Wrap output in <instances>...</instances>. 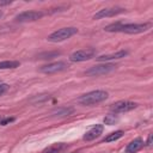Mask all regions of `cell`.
Instances as JSON below:
<instances>
[{"label":"cell","instance_id":"1","mask_svg":"<svg viewBox=\"0 0 153 153\" xmlns=\"http://www.w3.org/2000/svg\"><path fill=\"white\" fill-rule=\"evenodd\" d=\"M152 24L151 23H140V24H134V23H129V24H122L120 22L117 23H112L108 26L104 27L105 31L108 32H124V33H141L147 31L148 29H151Z\"/></svg>","mask_w":153,"mask_h":153},{"label":"cell","instance_id":"2","mask_svg":"<svg viewBox=\"0 0 153 153\" xmlns=\"http://www.w3.org/2000/svg\"><path fill=\"white\" fill-rule=\"evenodd\" d=\"M108 96H109L108 92L104 90H94L80 96L78 98V103L81 105H94L104 102L108 98Z\"/></svg>","mask_w":153,"mask_h":153},{"label":"cell","instance_id":"3","mask_svg":"<svg viewBox=\"0 0 153 153\" xmlns=\"http://www.w3.org/2000/svg\"><path fill=\"white\" fill-rule=\"evenodd\" d=\"M76 32H78V29L76 27H74V26H67V27H62V29H59V30L54 31L53 33H50L48 36L47 39L49 42L57 43V42H62V41H66V39L71 38Z\"/></svg>","mask_w":153,"mask_h":153},{"label":"cell","instance_id":"4","mask_svg":"<svg viewBox=\"0 0 153 153\" xmlns=\"http://www.w3.org/2000/svg\"><path fill=\"white\" fill-rule=\"evenodd\" d=\"M116 65L114 63H104V65H98V66H93L91 68H88L87 71H85V74L88 76H99V75H104L108 73H111L112 71L116 69Z\"/></svg>","mask_w":153,"mask_h":153},{"label":"cell","instance_id":"5","mask_svg":"<svg viewBox=\"0 0 153 153\" xmlns=\"http://www.w3.org/2000/svg\"><path fill=\"white\" fill-rule=\"evenodd\" d=\"M96 49L93 48H87V49H81V50H76L74 51L71 56L69 60L72 62H82V61H87L91 60L92 57L96 56Z\"/></svg>","mask_w":153,"mask_h":153},{"label":"cell","instance_id":"6","mask_svg":"<svg viewBox=\"0 0 153 153\" xmlns=\"http://www.w3.org/2000/svg\"><path fill=\"white\" fill-rule=\"evenodd\" d=\"M68 68V63L65 61H56V62H51L48 65H44L39 68L41 73L44 74H54V73H59L62 71H66Z\"/></svg>","mask_w":153,"mask_h":153},{"label":"cell","instance_id":"7","mask_svg":"<svg viewBox=\"0 0 153 153\" xmlns=\"http://www.w3.org/2000/svg\"><path fill=\"white\" fill-rule=\"evenodd\" d=\"M44 16L43 12L41 11H24L22 13H19L16 17V20L19 23H27V22H35L41 19Z\"/></svg>","mask_w":153,"mask_h":153},{"label":"cell","instance_id":"8","mask_svg":"<svg viewBox=\"0 0 153 153\" xmlns=\"http://www.w3.org/2000/svg\"><path fill=\"white\" fill-rule=\"evenodd\" d=\"M136 106H137V104L134 103V102L120 100V102L114 103V104L110 106V110H111L112 112H115V114H120V112H127V111L134 110Z\"/></svg>","mask_w":153,"mask_h":153},{"label":"cell","instance_id":"9","mask_svg":"<svg viewBox=\"0 0 153 153\" xmlns=\"http://www.w3.org/2000/svg\"><path fill=\"white\" fill-rule=\"evenodd\" d=\"M126 10L122 7H106V8H102L99 10L94 16L93 19H102V18H108V17H114L117 16L122 12H124Z\"/></svg>","mask_w":153,"mask_h":153},{"label":"cell","instance_id":"10","mask_svg":"<svg viewBox=\"0 0 153 153\" xmlns=\"http://www.w3.org/2000/svg\"><path fill=\"white\" fill-rule=\"evenodd\" d=\"M103 130H104V127H103V124H94L91 129H88L85 134H84V140L85 141H92V140H94L96 137H98L102 133H103Z\"/></svg>","mask_w":153,"mask_h":153},{"label":"cell","instance_id":"11","mask_svg":"<svg viewBox=\"0 0 153 153\" xmlns=\"http://www.w3.org/2000/svg\"><path fill=\"white\" fill-rule=\"evenodd\" d=\"M128 55V51L127 50H118L116 53H112V54H108V55H102V56H98L96 57L98 61H109V60H116V59H122L124 56Z\"/></svg>","mask_w":153,"mask_h":153},{"label":"cell","instance_id":"12","mask_svg":"<svg viewBox=\"0 0 153 153\" xmlns=\"http://www.w3.org/2000/svg\"><path fill=\"white\" fill-rule=\"evenodd\" d=\"M143 147V141L142 139L137 137V139H134L133 141H130L127 147H126V153H135L137 152L139 149H141Z\"/></svg>","mask_w":153,"mask_h":153},{"label":"cell","instance_id":"13","mask_svg":"<svg viewBox=\"0 0 153 153\" xmlns=\"http://www.w3.org/2000/svg\"><path fill=\"white\" fill-rule=\"evenodd\" d=\"M67 148V145L63 142H57V143H53L51 146L47 147L43 153H61L63 149Z\"/></svg>","mask_w":153,"mask_h":153},{"label":"cell","instance_id":"14","mask_svg":"<svg viewBox=\"0 0 153 153\" xmlns=\"http://www.w3.org/2000/svg\"><path fill=\"white\" fill-rule=\"evenodd\" d=\"M73 112H74V109H73V108H66V106L59 108V109H56V110L53 111V114H54L55 116H69V115H72Z\"/></svg>","mask_w":153,"mask_h":153},{"label":"cell","instance_id":"15","mask_svg":"<svg viewBox=\"0 0 153 153\" xmlns=\"http://www.w3.org/2000/svg\"><path fill=\"white\" fill-rule=\"evenodd\" d=\"M19 61H1L0 62V69H13L19 67Z\"/></svg>","mask_w":153,"mask_h":153},{"label":"cell","instance_id":"16","mask_svg":"<svg viewBox=\"0 0 153 153\" xmlns=\"http://www.w3.org/2000/svg\"><path fill=\"white\" fill-rule=\"evenodd\" d=\"M122 136H123V131H122V130H116V131H112L111 134H109L103 141H104V142H111V141L118 140V139L122 137Z\"/></svg>","mask_w":153,"mask_h":153},{"label":"cell","instance_id":"17","mask_svg":"<svg viewBox=\"0 0 153 153\" xmlns=\"http://www.w3.org/2000/svg\"><path fill=\"white\" fill-rule=\"evenodd\" d=\"M59 55H61V53H60V51H45V53H42V54H39V59L47 60V59L57 57Z\"/></svg>","mask_w":153,"mask_h":153},{"label":"cell","instance_id":"18","mask_svg":"<svg viewBox=\"0 0 153 153\" xmlns=\"http://www.w3.org/2000/svg\"><path fill=\"white\" fill-rule=\"evenodd\" d=\"M117 121H118V120H117V117H116L115 115H108V116L104 117V123L108 124V126H112V124H115Z\"/></svg>","mask_w":153,"mask_h":153},{"label":"cell","instance_id":"19","mask_svg":"<svg viewBox=\"0 0 153 153\" xmlns=\"http://www.w3.org/2000/svg\"><path fill=\"white\" fill-rule=\"evenodd\" d=\"M14 120H16L14 117H5V118H2V120H1V123H0V126H6V124H8V123L13 122Z\"/></svg>","mask_w":153,"mask_h":153},{"label":"cell","instance_id":"20","mask_svg":"<svg viewBox=\"0 0 153 153\" xmlns=\"http://www.w3.org/2000/svg\"><path fill=\"white\" fill-rule=\"evenodd\" d=\"M8 85L7 84H4V82H0V96H2L4 93H6L7 92V90H8Z\"/></svg>","mask_w":153,"mask_h":153},{"label":"cell","instance_id":"21","mask_svg":"<svg viewBox=\"0 0 153 153\" xmlns=\"http://www.w3.org/2000/svg\"><path fill=\"white\" fill-rule=\"evenodd\" d=\"M146 145H147L148 147H151V146H152V134H149V135H148V139H147Z\"/></svg>","mask_w":153,"mask_h":153},{"label":"cell","instance_id":"22","mask_svg":"<svg viewBox=\"0 0 153 153\" xmlns=\"http://www.w3.org/2000/svg\"><path fill=\"white\" fill-rule=\"evenodd\" d=\"M13 1H0V6H6V5H11Z\"/></svg>","mask_w":153,"mask_h":153},{"label":"cell","instance_id":"23","mask_svg":"<svg viewBox=\"0 0 153 153\" xmlns=\"http://www.w3.org/2000/svg\"><path fill=\"white\" fill-rule=\"evenodd\" d=\"M1 17H2V12L0 11V18H1Z\"/></svg>","mask_w":153,"mask_h":153},{"label":"cell","instance_id":"24","mask_svg":"<svg viewBox=\"0 0 153 153\" xmlns=\"http://www.w3.org/2000/svg\"><path fill=\"white\" fill-rule=\"evenodd\" d=\"M2 118H4V117H2V116H0V123H1V120H2Z\"/></svg>","mask_w":153,"mask_h":153}]
</instances>
